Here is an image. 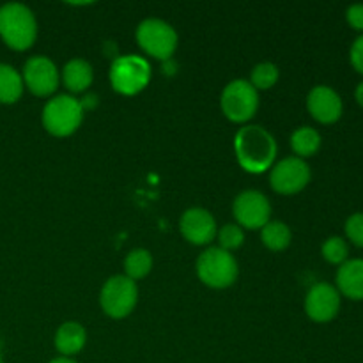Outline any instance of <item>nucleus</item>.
Segmentation results:
<instances>
[{
	"label": "nucleus",
	"mask_w": 363,
	"mask_h": 363,
	"mask_svg": "<svg viewBox=\"0 0 363 363\" xmlns=\"http://www.w3.org/2000/svg\"><path fill=\"white\" fill-rule=\"evenodd\" d=\"M351 64L358 73L363 74V35H360L351 46Z\"/></svg>",
	"instance_id": "27"
},
{
	"label": "nucleus",
	"mask_w": 363,
	"mask_h": 363,
	"mask_svg": "<svg viewBox=\"0 0 363 363\" xmlns=\"http://www.w3.org/2000/svg\"><path fill=\"white\" fill-rule=\"evenodd\" d=\"M152 269V255L145 248H135L124 259V272L128 279L140 280L147 277Z\"/></svg>",
	"instance_id": "20"
},
{
	"label": "nucleus",
	"mask_w": 363,
	"mask_h": 363,
	"mask_svg": "<svg viewBox=\"0 0 363 363\" xmlns=\"http://www.w3.org/2000/svg\"><path fill=\"white\" fill-rule=\"evenodd\" d=\"M50 363H77L74 360H71V358H66V357H60V358H55V360H52Z\"/></svg>",
	"instance_id": "29"
},
{
	"label": "nucleus",
	"mask_w": 363,
	"mask_h": 363,
	"mask_svg": "<svg viewBox=\"0 0 363 363\" xmlns=\"http://www.w3.org/2000/svg\"><path fill=\"white\" fill-rule=\"evenodd\" d=\"M23 94V78L9 64H0V103H14Z\"/></svg>",
	"instance_id": "18"
},
{
	"label": "nucleus",
	"mask_w": 363,
	"mask_h": 363,
	"mask_svg": "<svg viewBox=\"0 0 363 363\" xmlns=\"http://www.w3.org/2000/svg\"><path fill=\"white\" fill-rule=\"evenodd\" d=\"M291 147L296 152L298 158H308V156L315 155L321 147V135L314 130V128L301 126L291 135Z\"/></svg>",
	"instance_id": "19"
},
{
	"label": "nucleus",
	"mask_w": 363,
	"mask_h": 363,
	"mask_svg": "<svg viewBox=\"0 0 363 363\" xmlns=\"http://www.w3.org/2000/svg\"><path fill=\"white\" fill-rule=\"evenodd\" d=\"M346 18L347 23H350L354 30L363 32V4H354V6L347 7Z\"/></svg>",
	"instance_id": "26"
},
{
	"label": "nucleus",
	"mask_w": 363,
	"mask_h": 363,
	"mask_svg": "<svg viewBox=\"0 0 363 363\" xmlns=\"http://www.w3.org/2000/svg\"><path fill=\"white\" fill-rule=\"evenodd\" d=\"M0 363H4V360H2V357H0Z\"/></svg>",
	"instance_id": "30"
},
{
	"label": "nucleus",
	"mask_w": 363,
	"mask_h": 363,
	"mask_svg": "<svg viewBox=\"0 0 363 363\" xmlns=\"http://www.w3.org/2000/svg\"><path fill=\"white\" fill-rule=\"evenodd\" d=\"M340 293L337 287L321 282L315 284L305 298V312L315 323H328L339 314Z\"/></svg>",
	"instance_id": "12"
},
{
	"label": "nucleus",
	"mask_w": 363,
	"mask_h": 363,
	"mask_svg": "<svg viewBox=\"0 0 363 363\" xmlns=\"http://www.w3.org/2000/svg\"><path fill=\"white\" fill-rule=\"evenodd\" d=\"M87 342V333L80 323L67 321L59 326L55 333V347L62 357L69 358L80 353Z\"/></svg>",
	"instance_id": "16"
},
{
	"label": "nucleus",
	"mask_w": 363,
	"mask_h": 363,
	"mask_svg": "<svg viewBox=\"0 0 363 363\" xmlns=\"http://www.w3.org/2000/svg\"><path fill=\"white\" fill-rule=\"evenodd\" d=\"M234 151L241 169L250 174H262L275 162L277 142L268 130L250 124L236 133Z\"/></svg>",
	"instance_id": "1"
},
{
	"label": "nucleus",
	"mask_w": 363,
	"mask_h": 363,
	"mask_svg": "<svg viewBox=\"0 0 363 363\" xmlns=\"http://www.w3.org/2000/svg\"><path fill=\"white\" fill-rule=\"evenodd\" d=\"M243 241H245L243 229H241L240 225H236V223H227V225H223L222 229H220L218 243L222 250L225 252L236 250V248H240L241 245H243Z\"/></svg>",
	"instance_id": "24"
},
{
	"label": "nucleus",
	"mask_w": 363,
	"mask_h": 363,
	"mask_svg": "<svg viewBox=\"0 0 363 363\" xmlns=\"http://www.w3.org/2000/svg\"><path fill=\"white\" fill-rule=\"evenodd\" d=\"M291 229L284 222H268L261 229V240L273 252L286 250L291 245Z\"/></svg>",
	"instance_id": "21"
},
{
	"label": "nucleus",
	"mask_w": 363,
	"mask_h": 363,
	"mask_svg": "<svg viewBox=\"0 0 363 363\" xmlns=\"http://www.w3.org/2000/svg\"><path fill=\"white\" fill-rule=\"evenodd\" d=\"M0 35L9 48L23 52L34 45L38 38V21L27 6L18 2L0 7Z\"/></svg>",
	"instance_id": "2"
},
{
	"label": "nucleus",
	"mask_w": 363,
	"mask_h": 363,
	"mask_svg": "<svg viewBox=\"0 0 363 363\" xmlns=\"http://www.w3.org/2000/svg\"><path fill=\"white\" fill-rule=\"evenodd\" d=\"M238 273H240V268L234 255L220 247L208 248L199 255L197 275L208 287H213V289L230 287L236 282Z\"/></svg>",
	"instance_id": "4"
},
{
	"label": "nucleus",
	"mask_w": 363,
	"mask_h": 363,
	"mask_svg": "<svg viewBox=\"0 0 363 363\" xmlns=\"http://www.w3.org/2000/svg\"><path fill=\"white\" fill-rule=\"evenodd\" d=\"M279 67L272 62H261L252 69V82L254 89H272L279 82Z\"/></svg>",
	"instance_id": "22"
},
{
	"label": "nucleus",
	"mask_w": 363,
	"mask_h": 363,
	"mask_svg": "<svg viewBox=\"0 0 363 363\" xmlns=\"http://www.w3.org/2000/svg\"><path fill=\"white\" fill-rule=\"evenodd\" d=\"M137 41L147 55L169 60L177 48V34L167 21L147 18L137 28Z\"/></svg>",
	"instance_id": "7"
},
{
	"label": "nucleus",
	"mask_w": 363,
	"mask_h": 363,
	"mask_svg": "<svg viewBox=\"0 0 363 363\" xmlns=\"http://www.w3.org/2000/svg\"><path fill=\"white\" fill-rule=\"evenodd\" d=\"M151 80V66L138 55L117 57L110 67V84L123 96H135L144 91Z\"/></svg>",
	"instance_id": "5"
},
{
	"label": "nucleus",
	"mask_w": 363,
	"mask_h": 363,
	"mask_svg": "<svg viewBox=\"0 0 363 363\" xmlns=\"http://www.w3.org/2000/svg\"><path fill=\"white\" fill-rule=\"evenodd\" d=\"M23 82L32 94L39 98L53 94L59 87V71L53 60L45 55H35L25 62L23 66Z\"/></svg>",
	"instance_id": "11"
},
{
	"label": "nucleus",
	"mask_w": 363,
	"mask_h": 363,
	"mask_svg": "<svg viewBox=\"0 0 363 363\" xmlns=\"http://www.w3.org/2000/svg\"><path fill=\"white\" fill-rule=\"evenodd\" d=\"M84 121V106L67 94L55 96L43 108V126L53 137H69Z\"/></svg>",
	"instance_id": "3"
},
{
	"label": "nucleus",
	"mask_w": 363,
	"mask_h": 363,
	"mask_svg": "<svg viewBox=\"0 0 363 363\" xmlns=\"http://www.w3.org/2000/svg\"><path fill=\"white\" fill-rule=\"evenodd\" d=\"M138 301L137 284L126 275H116L108 279L99 294L103 312L112 319H123L133 312Z\"/></svg>",
	"instance_id": "6"
},
{
	"label": "nucleus",
	"mask_w": 363,
	"mask_h": 363,
	"mask_svg": "<svg viewBox=\"0 0 363 363\" xmlns=\"http://www.w3.org/2000/svg\"><path fill=\"white\" fill-rule=\"evenodd\" d=\"M307 106L311 116L323 124L335 123L342 116V99L332 87L326 85H318L312 89L307 98Z\"/></svg>",
	"instance_id": "14"
},
{
	"label": "nucleus",
	"mask_w": 363,
	"mask_h": 363,
	"mask_svg": "<svg viewBox=\"0 0 363 363\" xmlns=\"http://www.w3.org/2000/svg\"><path fill=\"white\" fill-rule=\"evenodd\" d=\"M223 113L233 123H247L259 108V94L247 80H233L225 85L220 99Z\"/></svg>",
	"instance_id": "8"
},
{
	"label": "nucleus",
	"mask_w": 363,
	"mask_h": 363,
	"mask_svg": "<svg viewBox=\"0 0 363 363\" xmlns=\"http://www.w3.org/2000/svg\"><path fill=\"white\" fill-rule=\"evenodd\" d=\"M94 71L84 59H71L62 69V82L71 92H84L91 87Z\"/></svg>",
	"instance_id": "17"
},
{
	"label": "nucleus",
	"mask_w": 363,
	"mask_h": 363,
	"mask_svg": "<svg viewBox=\"0 0 363 363\" xmlns=\"http://www.w3.org/2000/svg\"><path fill=\"white\" fill-rule=\"evenodd\" d=\"M181 234L191 245H208L216 236V222L208 209L191 208L183 213L179 222Z\"/></svg>",
	"instance_id": "13"
},
{
	"label": "nucleus",
	"mask_w": 363,
	"mask_h": 363,
	"mask_svg": "<svg viewBox=\"0 0 363 363\" xmlns=\"http://www.w3.org/2000/svg\"><path fill=\"white\" fill-rule=\"evenodd\" d=\"M234 218L241 227L247 229H262L269 222L272 206L266 195L257 190H247L234 199Z\"/></svg>",
	"instance_id": "10"
},
{
	"label": "nucleus",
	"mask_w": 363,
	"mask_h": 363,
	"mask_svg": "<svg viewBox=\"0 0 363 363\" xmlns=\"http://www.w3.org/2000/svg\"><path fill=\"white\" fill-rule=\"evenodd\" d=\"M339 293L350 300H363V259L346 261L337 272Z\"/></svg>",
	"instance_id": "15"
},
{
	"label": "nucleus",
	"mask_w": 363,
	"mask_h": 363,
	"mask_svg": "<svg viewBox=\"0 0 363 363\" xmlns=\"http://www.w3.org/2000/svg\"><path fill=\"white\" fill-rule=\"evenodd\" d=\"M321 252L323 257H325L330 264H344L347 259V252L350 250H347V245L342 238L333 236L325 241Z\"/></svg>",
	"instance_id": "23"
},
{
	"label": "nucleus",
	"mask_w": 363,
	"mask_h": 363,
	"mask_svg": "<svg viewBox=\"0 0 363 363\" xmlns=\"http://www.w3.org/2000/svg\"><path fill=\"white\" fill-rule=\"evenodd\" d=\"M346 234L357 247L363 248V213H354L347 218Z\"/></svg>",
	"instance_id": "25"
},
{
	"label": "nucleus",
	"mask_w": 363,
	"mask_h": 363,
	"mask_svg": "<svg viewBox=\"0 0 363 363\" xmlns=\"http://www.w3.org/2000/svg\"><path fill=\"white\" fill-rule=\"evenodd\" d=\"M354 96H357V101L363 106V82L357 87V92H354Z\"/></svg>",
	"instance_id": "28"
},
{
	"label": "nucleus",
	"mask_w": 363,
	"mask_h": 363,
	"mask_svg": "<svg viewBox=\"0 0 363 363\" xmlns=\"http://www.w3.org/2000/svg\"><path fill=\"white\" fill-rule=\"evenodd\" d=\"M311 181V167L298 156L277 163L269 176V183L277 194L294 195L303 190Z\"/></svg>",
	"instance_id": "9"
}]
</instances>
